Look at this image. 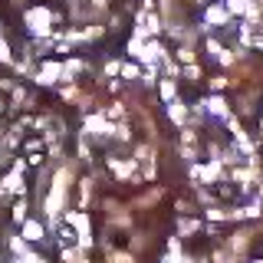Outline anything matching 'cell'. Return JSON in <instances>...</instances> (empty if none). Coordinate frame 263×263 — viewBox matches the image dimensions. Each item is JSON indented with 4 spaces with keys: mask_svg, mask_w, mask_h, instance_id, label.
I'll return each instance as SVG.
<instances>
[{
    "mask_svg": "<svg viewBox=\"0 0 263 263\" xmlns=\"http://www.w3.org/2000/svg\"><path fill=\"white\" fill-rule=\"evenodd\" d=\"M66 191H69V168H63L60 175H56L53 194L46 197V214H49V220H56V214L63 211V204H66Z\"/></svg>",
    "mask_w": 263,
    "mask_h": 263,
    "instance_id": "cell-1",
    "label": "cell"
},
{
    "mask_svg": "<svg viewBox=\"0 0 263 263\" xmlns=\"http://www.w3.org/2000/svg\"><path fill=\"white\" fill-rule=\"evenodd\" d=\"M27 23L36 33H49V23H53V13L49 10H43V7H36V10H30L27 13Z\"/></svg>",
    "mask_w": 263,
    "mask_h": 263,
    "instance_id": "cell-2",
    "label": "cell"
},
{
    "mask_svg": "<svg viewBox=\"0 0 263 263\" xmlns=\"http://www.w3.org/2000/svg\"><path fill=\"white\" fill-rule=\"evenodd\" d=\"M69 224L79 230V240L89 243V217H86V214H69Z\"/></svg>",
    "mask_w": 263,
    "mask_h": 263,
    "instance_id": "cell-3",
    "label": "cell"
},
{
    "mask_svg": "<svg viewBox=\"0 0 263 263\" xmlns=\"http://www.w3.org/2000/svg\"><path fill=\"white\" fill-rule=\"evenodd\" d=\"M86 132H92V135H109L112 125L105 119H99V115H92V119H86Z\"/></svg>",
    "mask_w": 263,
    "mask_h": 263,
    "instance_id": "cell-4",
    "label": "cell"
},
{
    "mask_svg": "<svg viewBox=\"0 0 263 263\" xmlns=\"http://www.w3.org/2000/svg\"><path fill=\"white\" fill-rule=\"evenodd\" d=\"M138 56H142L145 63H155V60H161V56H164V49L158 43H142V53H138Z\"/></svg>",
    "mask_w": 263,
    "mask_h": 263,
    "instance_id": "cell-5",
    "label": "cell"
},
{
    "mask_svg": "<svg viewBox=\"0 0 263 263\" xmlns=\"http://www.w3.org/2000/svg\"><path fill=\"white\" fill-rule=\"evenodd\" d=\"M60 66H56V63H46L43 66V72H40V82H43V86H49V82H56V76H60Z\"/></svg>",
    "mask_w": 263,
    "mask_h": 263,
    "instance_id": "cell-6",
    "label": "cell"
},
{
    "mask_svg": "<svg viewBox=\"0 0 263 263\" xmlns=\"http://www.w3.org/2000/svg\"><path fill=\"white\" fill-rule=\"evenodd\" d=\"M227 7H208V23H227Z\"/></svg>",
    "mask_w": 263,
    "mask_h": 263,
    "instance_id": "cell-7",
    "label": "cell"
},
{
    "mask_svg": "<svg viewBox=\"0 0 263 263\" xmlns=\"http://www.w3.org/2000/svg\"><path fill=\"white\" fill-rule=\"evenodd\" d=\"M23 237H27V240H40V237H43V227H40L36 220H27V224H23Z\"/></svg>",
    "mask_w": 263,
    "mask_h": 263,
    "instance_id": "cell-8",
    "label": "cell"
},
{
    "mask_svg": "<svg viewBox=\"0 0 263 263\" xmlns=\"http://www.w3.org/2000/svg\"><path fill=\"white\" fill-rule=\"evenodd\" d=\"M204 105H208V112H214V115H227V102H224V99H220V96L208 99V102H204Z\"/></svg>",
    "mask_w": 263,
    "mask_h": 263,
    "instance_id": "cell-9",
    "label": "cell"
},
{
    "mask_svg": "<svg viewBox=\"0 0 263 263\" xmlns=\"http://www.w3.org/2000/svg\"><path fill=\"white\" fill-rule=\"evenodd\" d=\"M168 115H171V119H175L178 125H181V122L187 119V109H184V105H181V102H171V105H168Z\"/></svg>",
    "mask_w": 263,
    "mask_h": 263,
    "instance_id": "cell-10",
    "label": "cell"
},
{
    "mask_svg": "<svg viewBox=\"0 0 263 263\" xmlns=\"http://www.w3.org/2000/svg\"><path fill=\"white\" fill-rule=\"evenodd\" d=\"M250 0H227V13H247Z\"/></svg>",
    "mask_w": 263,
    "mask_h": 263,
    "instance_id": "cell-11",
    "label": "cell"
},
{
    "mask_svg": "<svg viewBox=\"0 0 263 263\" xmlns=\"http://www.w3.org/2000/svg\"><path fill=\"white\" fill-rule=\"evenodd\" d=\"M178 60H181V63H191V60H194V53H191L187 46H181V49H178Z\"/></svg>",
    "mask_w": 263,
    "mask_h": 263,
    "instance_id": "cell-12",
    "label": "cell"
},
{
    "mask_svg": "<svg viewBox=\"0 0 263 263\" xmlns=\"http://www.w3.org/2000/svg\"><path fill=\"white\" fill-rule=\"evenodd\" d=\"M161 96L164 99H175V82H161Z\"/></svg>",
    "mask_w": 263,
    "mask_h": 263,
    "instance_id": "cell-13",
    "label": "cell"
},
{
    "mask_svg": "<svg viewBox=\"0 0 263 263\" xmlns=\"http://www.w3.org/2000/svg\"><path fill=\"white\" fill-rule=\"evenodd\" d=\"M122 76H125V79H135L138 76V66H122Z\"/></svg>",
    "mask_w": 263,
    "mask_h": 263,
    "instance_id": "cell-14",
    "label": "cell"
},
{
    "mask_svg": "<svg viewBox=\"0 0 263 263\" xmlns=\"http://www.w3.org/2000/svg\"><path fill=\"white\" fill-rule=\"evenodd\" d=\"M191 230H197L194 220H181V234H191Z\"/></svg>",
    "mask_w": 263,
    "mask_h": 263,
    "instance_id": "cell-15",
    "label": "cell"
},
{
    "mask_svg": "<svg viewBox=\"0 0 263 263\" xmlns=\"http://www.w3.org/2000/svg\"><path fill=\"white\" fill-rule=\"evenodd\" d=\"M0 60L10 63V46H7V43H0Z\"/></svg>",
    "mask_w": 263,
    "mask_h": 263,
    "instance_id": "cell-16",
    "label": "cell"
}]
</instances>
